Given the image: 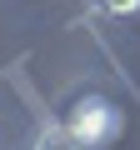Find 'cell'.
Returning a JSON list of instances; mask_svg holds the SVG:
<instances>
[{"label": "cell", "mask_w": 140, "mask_h": 150, "mask_svg": "<svg viewBox=\"0 0 140 150\" xmlns=\"http://www.w3.org/2000/svg\"><path fill=\"white\" fill-rule=\"evenodd\" d=\"M70 130H75V140H80L85 150H95V145H110V140L120 135V110H115L110 100L90 95V100H80L75 110H70Z\"/></svg>", "instance_id": "cell-1"}, {"label": "cell", "mask_w": 140, "mask_h": 150, "mask_svg": "<svg viewBox=\"0 0 140 150\" xmlns=\"http://www.w3.org/2000/svg\"><path fill=\"white\" fill-rule=\"evenodd\" d=\"M35 150H85V145L75 140L70 125H45V130L35 135Z\"/></svg>", "instance_id": "cell-2"}, {"label": "cell", "mask_w": 140, "mask_h": 150, "mask_svg": "<svg viewBox=\"0 0 140 150\" xmlns=\"http://www.w3.org/2000/svg\"><path fill=\"white\" fill-rule=\"evenodd\" d=\"M95 10H105V15H130V10H140V0H95Z\"/></svg>", "instance_id": "cell-3"}]
</instances>
